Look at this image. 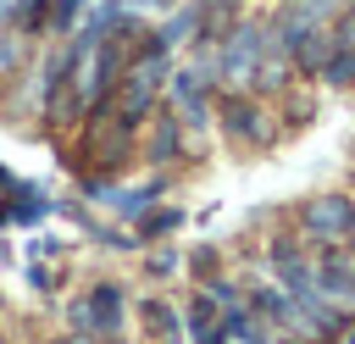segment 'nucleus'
Segmentation results:
<instances>
[{
  "mask_svg": "<svg viewBox=\"0 0 355 344\" xmlns=\"http://www.w3.org/2000/svg\"><path fill=\"white\" fill-rule=\"evenodd\" d=\"M222 128L239 144H266V111L255 100H222Z\"/></svg>",
  "mask_w": 355,
  "mask_h": 344,
  "instance_id": "423d86ee",
  "label": "nucleus"
},
{
  "mask_svg": "<svg viewBox=\"0 0 355 344\" xmlns=\"http://www.w3.org/2000/svg\"><path fill=\"white\" fill-rule=\"evenodd\" d=\"M349 6H355V0H349Z\"/></svg>",
  "mask_w": 355,
  "mask_h": 344,
  "instance_id": "4468645a",
  "label": "nucleus"
},
{
  "mask_svg": "<svg viewBox=\"0 0 355 344\" xmlns=\"http://www.w3.org/2000/svg\"><path fill=\"white\" fill-rule=\"evenodd\" d=\"M300 233L311 244H349L355 233V200L349 194H316L300 205Z\"/></svg>",
  "mask_w": 355,
  "mask_h": 344,
  "instance_id": "f03ea898",
  "label": "nucleus"
},
{
  "mask_svg": "<svg viewBox=\"0 0 355 344\" xmlns=\"http://www.w3.org/2000/svg\"><path fill=\"white\" fill-rule=\"evenodd\" d=\"M288 55H294V67H300V72H322V67H327V55H333V33H327V28H311V33L288 39Z\"/></svg>",
  "mask_w": 355,
  "mask_h": 344,
  "instance_id": "6e6552de",
  "label": "nucleus"
},
{
  "mask_svg": "<svg viewBox=\"0 0 355 344\" xmlns=\"http://www.w3.org/2000/svg\"><path fill=\"white\" fill-rule=\"evenodd\" d=\"M349 255H355V233H349Z\"/></svg>",
  "mask_w": 355,
  "mask_h": 344,
  "instance_id": "ddd939ff",
  "label": "nucleus"
},
{
  "mask_svg": "<svg viewBox=\"0 0 355 344\" xmlns=\"http://www.w3.org/2000/svg\"><path fill=\"white\" fill-rule=\"evenodd\" d=\"M166 67H172V44H161V39H150L128 67H122V78H116V89H111V111L128 122V128H139L144 117H150V105H155V94L166 89Z\"/></svg>",
  "mask_w": 355,
  "mask_h": 344,
  "instance_id": "f257e3e1",
  "label": "nucleus"
},
{
  "mask_svg": "<svg viewBox=\"0 0 355 344\" xmlns=\"http://www.w3.org/2000/svg\"><path fill=\"white\" fill-rule=\"evenodd\" d=\"M166 94H172V111L205 117V72H200V67H183V72L166 83Z\"/></svg>",
  "mask_w": 355,
  "mask_h": 344,
  "instance_id": "0eeeda50",
  "label": "nucleus"
},
{
  "mask_svg": "<svg viewBox=\"0 0 355 344\" xmlns=\"http://www.w3.org/2000/svg\"><path fill=\"white\" fill-rule=\"evenodd\" d=\"M172 227H183V211H150L144 222H139V239H161V233H172Z\"/></svg>",
  "mask_w": 355,
  "mask_h": 344,
  "instance_id": "9d476101",
  "label": "nucleus"
},
{
  "mask_svg": "<svg viewBox=\"0 0 355 344\" xmlns=\"http://www.w3.org/2000/svg\"><path fill=\"white\" fill-rule=\"evenodd\" d=\"M17 6H28V0H0V22H11V11Z\"/></svg>",
  "mask_w": 355,
  "mask_h": 344,
  "instance_id": "f8f14e48",
  "label": "nucleus"
},
{
  "mask_svg": "<svg viewBox=\"0 0 355 344\" xmlns=\"http://www.w3.org/2000/svg\"><path fill=\"white\" fill-rule=\"evenodd\" d=\"M128 139H133V128H128V122H122L111 105H94V111H89V122H83V155H89V161L116 166Z\"/></svg>",
  "mask_w": 355,
  "mask_h": 344,
  "instance_id": "7ed1b4c3",
  "label": "nucleus"
},
{
  "mask_svg": "<svg viewBox=\"0 0 355 344\" xmlns=\"http://www.w3.org/2000/svg\"><path fill=\"white\" fill-rule=\"evenodd\" d=\"M322 78L327 83H355V50H333L327 67H322Z\"/></svg>",
  "mask_w": 355,
  "mask_h": 344,
  "instance_id": "9b49d317",
  "label": "nucleus"
},
{
  "mask_svg": "<svg viewBox=\"0 0 355 344\" xmlns=\"http://www.w3.org/2000/svg\"><path fill=\"white\" fill-rule=\"evenodd\" d=\"M233 6H239V0H233Z\"/></svg>",
  "mask_w": 355,
  "mask_h": 344,
  "instance_id": "2eb2a0df",
  "label": "nucleus"
},
{
  "mask_svg": "<svg viewBox=\"0 0 355 344\" xmlns=\"http://www.w3.org/2000/svg\"><path fill=\"white\" fill-rule=\"evenodd\" d=\"M144 327L155 344H178V311L166 300H144Z\"/></svg>",
  "mask_w": 355,
  "mask_h": 344,
  "instance_id": "1a4fd4ad",
  "label": "nucleus"
},
{
  "mask_svg": "<svg viewBox=\"0 0 355 344\" xmlns=\"http://www.w3.org/2000/svg\"><path fill=\"white\" fill-rule=\"evenodd\" d=\"M255 50H266V33H261V28H233V33L222 39V72H227L233 83H244V72L255 67Z\"/></svg>",
  "mask_w": 355,
  "mask_h": 344,
  "instance_id": "39448f33",
  "label": "nucleus"
},
{
  "mask_svg": "<svg viewBox=\"0 0 355 344\" xmlns=\"http://www.w3.org/2000/svg\"><path fill=\"white\" fill-rule=\"evenodd\" d=\"M78 327L94 338V333H116L122 327V289L116 283H94L83 300H78Z\"/></svg>",
  "mask_w": 355,
  "mask_h": 344,
  "instance_id": "20e7f679",
  "label": "nucleus"
}]
</instances>
